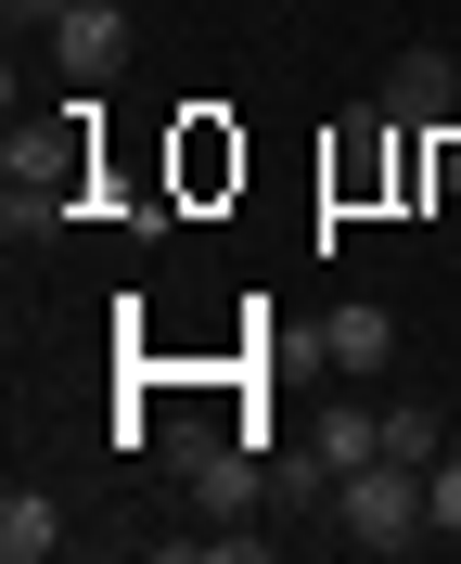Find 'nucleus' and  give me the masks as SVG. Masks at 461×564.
<instances>
[{
    "label": "nucleus",
    "instance_id": "nucleus-1",
    "mask_svg": "<svg viewBox=\"0 0 461 564\" xmlns=\"http://www.w3.org/2000/svg\"><path fill=\"white\" fill-rule=\"evenodd\" d=\"M333 539L347 552H410V539H436V462H397V449H372L359 475H333Z\"/></svg>",
    "mask_w": 461,
    "mask_h": 564
},
{
    "label": "nucleus",
    "instance_id": "nucleus-2",
    "mask_svg": "<svg viewBox=\"0 0 461 564\" xmlns=\"http://www.w3.org/2000/svg\"><path fill=\"white\" fill-rule=\"evenodd\" d=\"M179 475H193V500H206L218 527H244L256 500H270V462H244V449H193Z\"/></svg>",
    "mask_w": 461,
    "mask_h": 564
},
{
    "label": "nucleus",
    "instance_id": "nucleus-3",
    "mask_svg": "<svg viewBox=\"0 0 461 564\" xmlns=\"http://www.w3.org/2000/svg\"><path fill=\"white\" fill-rule=\"evenodd\" d=\"M116 39H129V13H116V0H77L65 26H52V52H65V77H77V90H90V77L116 65Z\"/></svg>",
    "mask_w": 461,
    "mask_h": 564
},
{
    "label": "nucleus",
    "instance_id": "nucleus-4",
    "mask_svg": "<svg viewBox=\"0 0 461 564\" xmlns=\"http://www.w3.org/2000/svg\"><path fill=\"white\" fill-rule=\"evenodd\" d=\"M320 347H333V372H385V359H397V321L372 308V295H347V308H333V334H320Z\"/></svg>",
    "mask_w": 461,
    "mask_h": 564
},
{
    "label": "nucleus",
    "instance_id": "nucleus-5",
    "mask_svg": "<svg viewBox=\"0 0 461 564\" xmlns=\"http://www.w3.org/2000/svg\"><path fill=\"white\" fill-rule=\"evenodd\" d=\"M52 539H65V500H52V488H13V500H0V552H13V564H39Z\"/></svg>",
    "mask_w": 461,
    "mask_h": 564
},
{
    "label": "nucleus",
    "instance_id": "nucleus-6",
    "mask_svg": "<svg viewBox=\"0 0 461 564\" xmlns=\"http://www.w3.org/2000/svg\"><path fill=\"white\" fill-rule=\"evenodd\" d=\"M270 500H333V449H320V436L283 449V462H270Z\"/></svg>",
    "mask_w": 461,
    "mask_h": 564
},
{
    "label": "nucleus",
    "instance_id": "nucleus-7",
    "mask_svg": "<svg viewBox=\"0 0 461 564\" xmlns=\"http://www.w3.org/2000/svg\"><path fill=\"white\" fill-rule=\"evenodd\" d=\"M385 449L397 462H449V436H436V411H385Z\"/></svg>",
    "mask_w": 461,
    "mask_h": 564
},
{
    "label": "nucleus",
    "instance_id": "nucleus-8",
    "mask_svg": "<svg viewBox=\"0 0 461 564\" xmlns=\"http://www.w3.org/2000/svg\"><path fill=\"white\" fill-rule=\"evenodd\" d=\"M397 104H410V116H424V104L449 116V65H436V52H410V65H397Z\"/></svg>",
    "mask_w": 461,
    "mask_h": 564
},
{
    "label": "nucleus",
    "instance_id": "nucleus-9",
    "mask_svg": "<svg viewBox=\"0 0 461 564\" xmlns=\"http://www.w3.org/2000/svg\"><path fill=\"white\" fill-rule=\"evenodd\" d=\"M0 13H13V39H52V26L77 13V0H0Z\"/></svg>",
    "mask_w": 461,
    "mask_h": 564
},
{
    "label": "nucleus",
    "instance_id": "nucleus-10",
    "mask_svg": "<svg viewBox=\"0 0 461 564\" xmlns=\"http://www.w3.org/2000/svg\"><path fill=\"white\" fill-rule=\"evenodd\" d=\"M436 539H461V449L436 462Z\"/></svg>",
    "mask_w": 461,
    "mask_h": 564
},
{
    "label": "nucleus",
    "instance_id": "nucleus-11",
    "mask_svg": "<svg viewBox=\"0 0 461 564\" xmlns=\"http://www.w3.org/2000/svg\"><path fill=\"white\" fill-rule=\"evenodd\" d=\"M449 449H461V436H449Z\"/></svg>",
    "mask_w": 461,
    "mask_h": 564
}]
</instances>
